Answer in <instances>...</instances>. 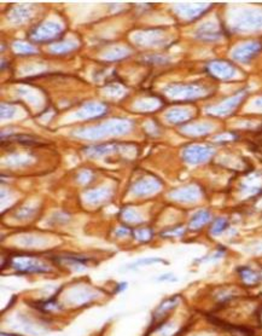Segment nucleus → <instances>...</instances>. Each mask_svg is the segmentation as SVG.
<instances>
[{"instance_id": "f257e3e1", "label": "nucleus", "mask_w": 262, "mask_h": 336, "mask_svg": "<svg viewBox=\"0 0 262 336\" xmlns=\"http://www.w3.org/2000/svg\"><path fill=\"white\" fill-rule=\"evenodd\" d=\"M211 155V150L206 147H191L186 149L184 156L186 161L190 163H200L209 158Z\"/></svg>"}, {"instance_id": "f03ea898", "label": "nucleus", "mask_w": 262, "mask_h": 336, "mask_svg": "<svg viewBox=\"0 0 262 336\" xmlns=\"http://www.w3.org/2000/svg\"><path fill=\"white\" fill-rule=\"evenodd\" d=\"M261 50V45L258 43H251L248 44V45H244L239 49H237L235 52H233V56H235L236 59L242 62H247L251 57H254V55Z\"/></svg>"}, {"instance_id": "7ed1b4c3", "label": "nucleus", "mask_w": 262, "mask_h": 336, "mask_svg": "<svg viewBox=\"0 0 262 336\" xmlns=\"http://www.w3.org/2000/svg\"><path fill=\"white\" fill-rule=\"evenodd\" d=\"M210 72L220 79H229L235 74V68L226 62H213L209 65Z\"/></svg>"}, {"instance_id": "20e7f679", "label": "nucleus", "mask_w": 262, "mask_h": 336, "mask_svg": "<svg viewBox=\"0 0 262 336\" xmlns=\"http://www.w3.org/2000/svg\"><path fill=\"white\" fill-rule=\"evenodd\" d=\"M238 274L241 276L242 281L244 282L247 285H250V287H254V285H257L261 282V275L258 272L251 270L249 267H239Z\"/></svg>"}, {"instance_id": "39448f33", "label": "nucleus", "mask_w": 262, "mask_h": 336, "mask_svg": "<svg viewBox=\"0 0 262 336\" xmlns=\"http://www.w3.org/2000/svg\"><path fill=\"white\" fill-rule=\"evenodd\" d=\"M210 220V213L208 211H200L197 212L194 217L191 218L190 221V229L198 230L203 227L208 221Z\"/></svg>"}, {"instance_id": "423d86ee", "label": "nucleus", "mask_w": 262, "mask_h": 336, "mask_svg": "<svg viewBox=\"0 0 262 336\" xmlns=\"http://www.w3.org/2000/svg\"><path fill=\"white\" fill-rule=\"evenodd\" d=\"M244 28H260L262 26V16L257 12H247L242 18Z\"/></svg>"}, {"instance_id": "0eeeda50", "label": "nucleus", "mask_w": 262, "mask_h": 336, "mask_svg": "<svg viewBox=\"0 0 262 336\" xmlns=\"http://www.w3.org/2000/svg\"><path fill=\"white\" fill-rule=\"evenodd\" d=\"M239 100H241V97H235L232 98V99L227 100L226 103H223L222 106L217 107L216 109H214L217 114H220V115H225V114L232 112L233 109L237 107V104L239 103Z\"/></svg>"}, {"instance_id": "6e6552de", "label": "nucleus", "mask_w": 262, "mask_h": 336, "mask_svg": "<svg viewBox=\"0 0 262 336\" xmlns=\"http://www.w3.org/2000/svg\"><path fill=\"white\" fill-rule=\"evenodd\" d=\"M227 226H229V221L226 219H223V218H220V219H216L214 221L213 225H211V229H210V232L211 234H214V236H219L227 229Z\"/></svg>"}, {"instance_id": "1a4fd4ad", "label": "nucleus", "mask_w": 262, "mask_h": 336, "mask_svg": "<svg viewBox=\"0 0 262 336\" xmlns=\"http://www.w3.org/2000/svg\"><path fill=\"white\" fill-rule=\"evenodd\" d=\"M197 197H198V191L192 188L181 190L179 196V198L184 199V201H194V199H196Z\"/></svg>"}]
</instances>
